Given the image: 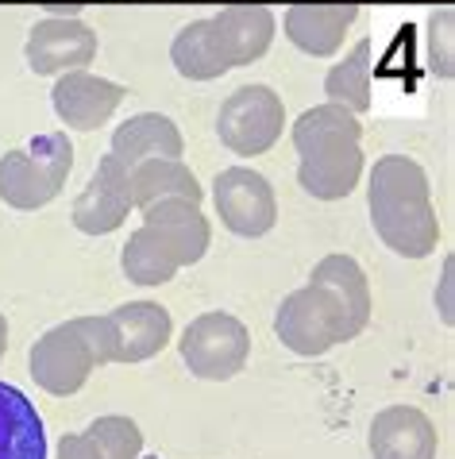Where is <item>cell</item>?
<instances>
[{"label": "cell", "mask_w": 455, "mask_h": 459, "mask_svg": "<svg viewBox=\"0 0 455 459\" xmlns=\"http://www.w3.org/2000/svg\"><path fill=\"white\" fill-rule=\"evenodd\" d=\"M0 459H47L43 417L12 382H0Z\"/></svg>", "instance_id": "19"}, {"label": "cell", "mask_w": 455, "mask_h": 459, "mask_svg": "<svg viewBox=\"0 0 455 459\" xmlns=\"http://www.w3.org/2000/svg\"><path fill=\"white\" fill-rule=\"evenodd\" d=\"M309 286H317L339 321V340H356L371 325V286H366L363 266L351 255H324L313 266Z\"/></svg>", "instance_id": "11"}, {"label": "cell", "mask_w": 455, "mask_h": 459, "mask_svg": "<svg viewBox=\"0 0 455 459\" xmlns=\"http://www.w3.org/2000/svg\"><path fill=\"white\" fill-rule=\"evenodd\" d=\"M170 58H174V70L189 82H212V78H224V74L232 70L217 31H212V20L185 23L170 43Z\"/></svg>", "instance_id": "20"}, {"label": "cell", "mask_w": 455, "mask_h": 459, "mask_svg": "<svg viewBox=\"0 0 455 459\" xmlns=\"http://www.w3.org/2000/svg\"><path fill=\"white\" fill-rule=\"evenodd\" d=\"M97 367L100 363L93 355L90 336H85L82 316L62 321L50 328V333H43L31 343V355H28V371L35 378V386H43L47 394H55V398L78 394Z\"/></svg>", "instance_id": "6"}, {"label": "cell", "mask_w": 455, "mask_h": 459, "mask_svg": "<svg viewBox=\"0 0 455 459\" xmlns=\"http://www.w3.org/2000/svg\"><path fill=\"white\" fill-rule=\"evenodd\" d=\"M274 336L282 340V348L305 355V359H317V355L332 351L336 343H344L332 305L317 286H301L286 293V301L274 313Z\"/></svg>", "instance_id": "8"}, {"label": "cell", "mask_w": 455, "mask_h": 459, "mask_svg": "<svg viewBox=\"0 0 455 459\" xmlns=\"http://www.w3.org/2000/svg\"><path fill=\"white\" fill-rule=\"evenodd\" d=\"M85 437L97 444L100 459H139L143 455V432L132 417H120V413H108V417H97Z\"/></svg>", "instance_id": "24"}, {"label": "cell", "mask_w": 455, "mask_h": 459, "mask_svg": "<svg viewBox=\"0 0 455 459\" xmlns=\"http://www.w3.org/2000/svg\"><path fill=\"white\" fill-rule=\"evenodd\" d=\"M182 132L170 117H159V112H139V117L124 120L116 132H112V155H116L124 167H135L143 159H182Z\"/></svg>", "instance_id": "18"}, {"label": "cell", "mask_w": 455, "mask_h": 459, "mask_svg": "<svg viewBox=\"0 0 455 459\" xmlns=\"http://www.w3.org/2000/svg\"><path fill=\"white\" fill-rule=\"evenodd\" d=\"M58 459H100V452L85 432H70V437L58 440Z\"/></svg>", "instance_id": "26"}, {"label": "cell", "mask_w": 455, "mask_h": 459, "mask_svg": "<svg viewBox=\"0 0 455 459\" xmlns=\"http://www.w3.org/2000/svg\"><path fill=\"white\" fill-rule=\"evenodd\" d=\"M282 127H286V105L270 85H239L236 93H228L217 117L220 143L244 159L267 155L282 139Z\"/></svg>", "instance_id": "4"}, {"label": "cell", "mask_w": 455, "mask_h": 459, "mask_svg": "<svg viewBox=\"0 0 455 459\" xmlns=\"http://www.w3.org/2000/svg\"><path fill=\"white\" fill-rule=\"evenodd\" d=\"M132 197H135V209H147L155 201H170V197L197 201L201 205L205 189L197 186L193 170L182 159H143L132 167Z\"/></svg>", "instance_id": "21"}, {"label": "cell", "mask_w": 455, "mask_h": 459, "mask_svg": "<svg viewBox=\"0 0 455 459\" xmlns=\"http://www.w3.org/2000/svg\"><path fill=\"white\" fill-rule=\"evenodd\" d=\"M139 212H143V224L150 232L170 247L178 266H193V263L205 259V251L212 244V228H209V216L201 212L197 201L170 197V201H155V205H147Z\"/></svg>", "instance_id": "14"}, {"label": "cell", "mask_w": 455, "mask_h": 459, "mask_svg": "<svg viewBox=\"0 0 455 459\" xmlns=\"http://www.w3.org/2000/svg\"><path fill=\"white\" fill-rule=\"evenodd\" d=\"M124 97H128L124 85L97 78L90 70L58 74L55 89H50V105H55L58 120L66 127H73V132H97L100 124H108Z\"/></svg>", "instance_id": "12"}, {"label": "cell", "mask_w": 455, "mask_h": 459, "mask_svg": "<svg viewBox=\"0 0 455 459\" xmlns=\"http://www.w3.org/2000/svg\"><path fill=\"white\" fill-rule=\"evenodd\" d=\"M108 316L112 325V348H116V363H143L159 355L174 336L170 309L159 301H128L116 305Z\"/></svg>", "instance_id": "13"}, {"label": "cell", "mask_w": 455, "mask_h": 459, "mask_svg": "<svg viewBox=\"0 0 455 459\" xmlns=\"http://www.w3.org/2000/svg\"><path fill=\"white\" fill-rule=\"evenodd\" d=\"M274 12L267 4H232L212 16V31L224 47L228 62L236 66H251L270 50L274 43Z\"/></svg>", "instance_id": "17"}, {"label": "cell", "mask_w": 455, "mask_h": 459, "mask_svg": "<svg viewBox=\"0 0 455 459\" xmlns=\"http://www.w3.org/2000/svg\"><path fill=\"white\" fill-rule=\"evenodd\" d=\"M178 351H182L185 367L197 378L228 382L247 367L251 333H247V325L232 313H201L185 325V333L178 340Z\"/></svg>", "instance_id": "5"}, {"label": "cell", "mask_w": 455, "mask_h": 459, "mask_svg": "<svg viewBox=\"0 0 455 459\" xmlns=\"http://www.w3.org/2000/svg\"><path fill=\"white\" fill-rule=\"evenodd\" d=\"M23 58L43 78L66 70H85L97 58V31L73 16H47L31 28Z\"/></svg>", "instance_id": "10"}, {"label": "cell", "mask_w": 455, "mask_h": 459, "mask_svg": "<svg viewBox=\"0 0 455 459\" xmlns=\"http://www.w3.org/2000/svg\"><path fill=\"white\" fill-rule=\"evenodd\" d=\"M359 20L356 0H336V4H309L301 0L286 12V39L313 58H332L344 47L348 28Z\"/></svg>", "instance_id": "16"}, {"label": "cell", "mask_w": 455, "mask_h": 459, "mask_svg": "<svg viewBox=\"0 0 455 459\" xmlns=\"http://www.w3.org/2000/svg\"><path fill=\"white\" fill-rule=\"evenodd\" d=\"M73 170V143L66 132H43L28 147H16L0 159V201L20 212L50 205Z\"/></svg>", "instance_id": "3"}, {"label": "cell", "mask_w": 455, "mask_h": 459, "mask_svg": "<svg viewBox=\"0 0 455 459\" xmlns=\"http://www.w3.org/2000/svg\"><path fill=\"white\" fill-rule=\"evenodd\" d=\"M212 201H217V216L228 232L259 239L267 236L278 221V201L270 182L251 167H228L212 182Z\"/></svg>", "instance_id": "7"}, {"label": "cell", "mask_w": 455, "mask_h": 459, "mask_svg": "<svg viewBox=\"0 0 455 459\" xmlns=\"http://www.w3.org/2000/svg\"><path fill=\"white\" fill-rule=\"evenodd\" d=\"M363 124L344 105L305 108L294 124L297 147V186L317 201H339L359 186L363 178Z\"/></svg>", "instance_id": "2"}, {"label": "cell", "mask_w": 455, "mask_h": 459, "mask_svg": "<svg viewBox=\"0 0 455 459\" xmlns=\"http://www.w3.org/2000/svg\"><path fill=\"white\" fill-rule=\"evenodd\" d=\"M371 455L374 459H436V425L416 405H390L371 420Z\"/></svg>", "instance_id": "15"}, {"label": "cell", "mask_w": 455, "mask_h": 459, "mask_svg": "<svg viewBox=\"0 0 455 459\" xmlns=\"http://www.w3.org/2000/svg\"><path fill=\"white\" fill-rule=\"evenodd\" d=\"M455 23V12L451 8H440V16H433V23H428V55H433V70L440 74V78H451L455 74V55H451V31Z\"/></svg>", "instance_id": "25"}, {"label": "cell", "mask_w": 455, "mask_h": 459, "mask_svg": "<svg viewBox=\"0 0 455 459\" xmlns=\"http://www.w3.org/2000/svg\"><path fill=\"white\" fill-rule=\"evenodd\" d=\"M324 93L332 105H344L359 117L374 105L371 97V39H359L344 55V62H336L324 78Z\"/></svg>", "instance_id": "23"}, {"label": "cell", "mask_w": 455, "mask_h": 459, "mask_svg": "<svg viewBox=\"0 0 455 459\" xmlns=\"http://www.w3.org/2000/svg\"><path fill=\"white\" fill-rule=\"evenodd\" d=\"M4 351H8V321H4V313H0V359H4Z\"/></svg>", "instance_id": "28"}, {"label": "cell", "mask_w": 455, "mask_h": 459, "mask_svg": "<svg viewBox=\"0 0 455 459\" xmlns=\"http://www.w3.org/2000/svg\"><path fill=\"white\" fill-rule=\"evenodd\" d=\"M451 271H455V263L448 259L444 263V282H440V316H444V325H451Z\"/></svg>", "instance_id": "27"}, {"label": "cell", "mask_w": 455, "mask_h": 459, "mask_svg": "<svg viewBox=\"0 0 455 459\" xmlns=\"http://www.w3.org/2000/svg\"><path fill=\"white\" fill-rule=\"evenodd\" d=\"M366 205L378 239L401 259H428L440 244V221L428 194V174L406 155H382L371 170Z\"/></svg>", "instance_id": "1"}, {"label": "cell", "mask_w": 455, "mask_h": 459, "mask_svg": "<svg viewBox=\"0 0 455 459\" xmlns=\"http://www.w3.org/2000/svg\"><path fill=\"white\" fill-rule=\"evenodd\" d=\"M120 271L135 286H162V282H170V278L178 274L182 266L170 255V247L143 224V228H135V232L128 236V244H124V251H120Z\"/></svg>", "instance_id": "22"}, {"label": "cell", "mask_w": 455, "mask_h": 459, "mask_svg": "<svg viewBox=\"0 0 455 459\" xmlns=\"http://www.w3.org/2000/svg\"><path fill=\"white\" fill-rule=\"evenodd\" d=\"M135 209L132 197V167H124L116 155H105L97 162L93 178L85 182V189L73 201V228L85 236H108L128 221V212Z\"/></svg>", "instance_id": "9"}]
</instances>
